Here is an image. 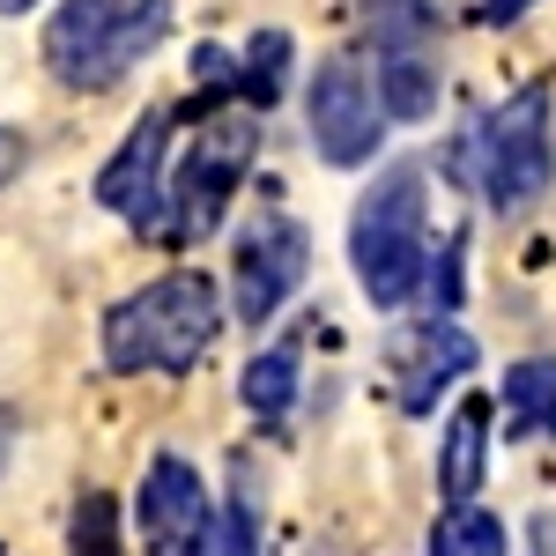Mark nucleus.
<instances>
[{"instance_id":"1","label":"nucleus","mask_w":556,"mask_h":556,"mask_svg":"<svg viewBox=\"0 0 556 556\" xmlns=\"http://www.w3.org/2000/svg\"><path fill=\"white\" fill-rule=\"evenodd\" d=\"M223 334V298L201 267L141 282L127 304L104 312V364L112 371H193Z\"/></svg>"},{"instance_id":"2","label":"nucleus","mask_w":556,"mask_h":556,"mask_svg":"<svg viewBox=\"0 0 556 556\" xmlns=\"http://www.w3.org/2000/svg\"><path fill=\"white\" fill-rule=\"evenodd\" d=\"M460 164H468L475 193H482V208L497 215V223H513V215L534 208V201L556 186V104H549V83H519L505 104H490V112L475 119Z\"/></svg>"},{"instance_id":"3","label":"nucleus","mask_w":556,"mask_h":556,"mask_svg":"<svg viewBox=\"0 0 556 556\" xmlns=\"http://www.w3.org/2000/svg\"><path fill=\"white\" fill-rule=\"evenodd\" d=\"M424 260H430L424 164H386L379 186L349 215V267H356L364 298L379 304V312H401V304L424 290Z\"/></svg>"},{"instance_id":"4","label":"nucleus","mask_w":556,"mask_h":556,"mask_svg":"<svg viewBox=\"0 0 556 556\" xmlns=\"http://www.w3.org/2000/svg\"><path fill=\"white\" fill-rule=\"evenodd\" d=\"M172 30V0H67L45 23V67L67 89H112Z\"/></svg>"},{"instance_id":"5","label":"nucleus","mask_w":556,"mask_h":556,"mask_svg":"<svg viewBox=\"0 0 556 556\" xmlns=\"http://www.w3.org/2000/svg\"><path fill=\"white\" fill-rule=\"evenodd\" d=\"M253 164H260V112L253 104L245 112H215L208 127H201V141L186 149L178 178L164 186V238L172 245H201L215 223H223L230 193L245 186Z\"/></svg>"},{"instance_id":"6","label":"nucleus","mask_w":556,"mask_h":556,"mask_svg":"<svg viewBox=\"0 0 556 556\" xmlns=\"http://www.w3.org/2000/svg\"><path fill=\"white\" fill-rule=\"evenodd\" d=\"M304 127H312V156L319 164H334V172H364L371 156H379L386 141V104L371 75H356L349 60H327L312 89H304Z\"/></svg>"},{"instance_id":"7","label":"nucleus","mask_w":556,"mask_h":556,"mask_svg":"<svg viewBox=\"0 0 556 556\" xmlns=\"http://www.w3.org/2000/svg\"><path fill=\"white\" fill-rule=\"evenodd\" d=\"M304 267H312V238H304L298 215L260 208L238 238V267H230V298H238V319L245 327H267L282 304L298 298Z\"/></svg>"},{"instance_id":"8","label":"nucleus","mask_w":556,"mask_h":556,"mask_svg":"<svg viewBox=\"0 0 556 556\" xmlns=\"http://www.w3.org/2000/svg\"><path fill=\"white\" fill-rule=\"evenodd\" d=\"M164 149H172V112H141L134 134L119 141V156L97 172V201L156 238H164Z\"/></svg>"},{"instance_id":"9","label":"nucleus","mask_w":556,"mask_h":556,"mask_svg":"<svg viewBox=\"0 0 556 556\" xmlns=\"http://www.w3.org/2000/svg\"><path fill=\"white\" fill-rule=\"evenodd\" d=\"M475 356H482V349H475V334L453 312H430L424 327H408V334L393 342V371H401L393 393H401V408H408V416H430L438 393L475 371Z\"/></svg>"},{"instance_id":"10","label":"nucleus","mask_w":556,"mask_h":556,"mask_svg":"<svg viewBox=\"0 0 556 556\" xmlns=\"http://www.w3.org/2000/svg\"><path fill=\"white\" fill-rule=\"evenodd\" d=\"M141 534L156 542V549H215V513H208V490H201V475L186 468L178 453H156L149 475H141Z\"/></svg>"},{"instance_id":"11","label":"nucleus","mask_w":556,"mask_h":556,"mask_svg":"<svg viewBox=\"0 0 556 556\" xmlns=\"http://www.w3.org/2000/svg\"><path fill=\"white\" fill-rule=\"evenodd\" d=\"M482 468H490V401L475 393V401L453 408L445 445H438V490H445V505H468L475 490H482Z\"/></svg>"},{"instance_id":"12","label":"nucleus","mask_w":556,"mask_h":556,"mask_svg":"<svg viewBox=\"0 0 556 556\" xmlns=\"http://www.w3.org/2000/svg\"><path fill=\"white\" fill-rule=\"evenodd\" d=\"M379 104H386V119H408V127H424L438 112V67H430L424 45L379 52Z\"/></svg>"},{"instance_id":"13","label":"nucleus","mask_w":556,"mask_h":556,"mask_svg":"<svg viewBox=\"0 0 556 556\" xmlns=\"http://www.w3.org/2000/svg\"><path fill=\"white\" fill-rule=\"evenodd\" d=\"M505 416H513V438H549L556 430V364L549 356H527L505 371Z\"/></svg>"},{"instance_id":"14","label":"nucleus","mask_w":556,"mask_h":556,"mask_svg":"<svg viewBox=\"0 0 556 556\" xmlns=\"http://www.w3.org/2000/svg\"><path fill=\"white\" fill-rule=\"evenodd\" d=\"M260 527H267V482H260L253 453H238V460H230V519H223L215 549H230V556L260 549Z\"/></svg>"},{"instance_id":"15","label":"nucleus","mask_w":556,"mask_h":556,"mask_svg":"<svg viewBox=\"0 0 556 556\" xmlns=\"http://www.w3.org/2000/svg\"><path fill=\"white\" fill-rule=\"evenodd\" d=\"M238 401L253 408L260 424H282V416H290V401H298V356H290V349L253 356V364L238 371Z\"/></svg>"},{"instance_id":"16","label":"nucleus","mask_w":556,"mask_h":556,"mask_svg":"<svg viewBox=\"0 0 556 556\" xmlns=\"http://www.w3.org/2000/svg\"><path fill=\"white\" fill-rule=\"evenodd\" d=\"M282 83H290V38L282 30H260L245 45V60H238V97L253 104V112H275L282 104Z\"/></svg>"},{"instance_id":"17","label":"nucleus","mask_w":556,"mask_h":556,"mask_svg":"<svg viewBox=\"0 0 556 556\" xmlns=\"http://www.w3.org/2000/svg\"><path fill=\"white\" fill-rule=\"evenodd\" d=\"M430 549H445V556H490V549H505V519L497 513H482V505H445L438 513V527H430Z\"/></svg>"},{"instance_id":"18","label":"nucleus","mask_w":556,"mask_h":556,"mask_svg":"<svg viewBox=\"0 0 556 556\" xmlns=\"http://www.w3.org/2000/svg\"><path fill=\"white\" fill-rule=\"evenodd\" d=\"M364 8H371V45H379V52H401V45L430 38V8L424 0H364Z\"/></svg>"},{"instance_id":"19","label":"nucleus","mask_w":556,"mask_h":556,"mask_svg":"<svg viewBox=\"0 0 556 556\" xmlns=\"http://www.w3.org/2000/svg\"><path fill=\"white\" fill-rule=\"evenodd\" d=\"M460 230L445 238V253L438 260H424V298H430V312H460Z\"/></svg>"},{"instance_id":"20","label":"nucleus","mask_w":556,"mask_h":556,"mask_svg":"<svg viewBox=\"0 0 556 556\" xmlns=\"http://www.w3.org/2000/svg\"><path fill=\"white\" fill-rule=\"evenodd\" d=\"M75 549H119V513L104 490H83V505H75Z\"/></svg>"},{"instance_id":"21","label":"nucleus","mask_w":556,"mask_h":556,"mask_svg":"<svg viewBox=\"0 0 556 556\" xmlns=\"http://www.w3.org/2000/svg\"><path fill=\"white\" fill-rule=\"evenodd\" d=\"M15 172H23V134H15V127H0V186H8Z\"/></svg>"},{"instance_id":"22","label":"nucleus","mask_w":556,"mask_h":556,"mask_svg":"<svg viewBox=\"0 0 556 556\" xmlns=\"http://www.w3.org/2000/svg\"><path fill=\"white\" fill-rule=\"evenodd\" d=\"M519 8H534V0H475L482 23H519Z\"/></svg>"},{"instance_id":"23","label":"nucleus","mask_w":556,"mask_h":556,"mask_svg":"<svg viewBox=\"0 0 556 556\" xmlns=\"http://www.w3.org/2000/svg\"><path fill=\"white\" fill-rule=\"evenodd\" d=\"M8 445H15V416L0 408V468H8Z\"/></svg>"},{"instance_id":"24","label":"nucleus","mask_w":556,"mask_h":556,"mask_svg":"<svg viewBox=\"0 0 556 556\" xmlns=\"http://www.w3.org/2000/svg\"><path fill=\"white\" fill-rule=\"evenodd\" d=\"M23 8H38V0H0V15H23Z\"/></svg>"}]
</instances>
